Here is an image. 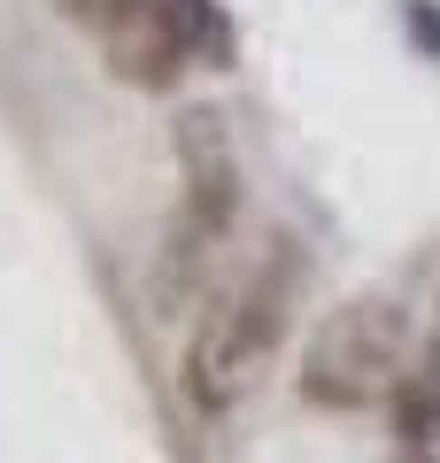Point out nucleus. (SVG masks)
Wrapping results in <instances>:
<instances>
[{
    "label": "nucleus",
    "mask_w": 440,
    "mask_h": 463,
    "mask_svg": "<svg viewBox=\"0 0 440 463\" xmlns=\"http://www.w3.org/2000/svg\"><path fill=\"white\" fill-rule=\"evenodd\" d=\"M301 279H310V255L293 232H271L240 270L209 294V309L194 317V340H186L178 386L201 417L240 410L263 386V371L278 364V347L293 332V309H301Z\"/></svg>",
    "instance_id": "f257e3e1"
},
{
    "label": "nucleus",
    "mask_w": 440,
    "mask_h": 463,
    "mask_svg": "<svg viewBox=\"0 0 440 463\" xmlns=\"http://www.w3.org/2000/svg\"><path fill=\"white\" fill-rule=\"evenodd\" d=\"M240 201H247L240 155L225 147V124L209 109H194L178 124V209H170L163 255H155V279H147V294H155L163 317H178L209 286V270L225 263L232 232H240Z\"/></svg>",
    "instance_id": "f03ea898"
},
{
    "label": "nucleus",
    "mask_w": 440,
    "mask_h": 463,
    "mask_svg": "<svg viewBox=\"0 0 440 463\" xmlns=\"http://www.w3.org/2000/svg\"><path fill=\"white\" fill-rule=\"evenodd\" d=\"M402 340H409V309L387 294H363L348 309H332L317 325L310 355H301V402L317 410H363L394 386L402 371Z\"/></svg>",
    "instance_id": "7ed1b4c3"
},
{
    "label": "nucleus",
    "mask_w": 440,
    "mask_h": 463,
    "mask_svg": "<svg viewBox=\"0 0 440 463\" xmlns=\"http://www.w3.org/2000/svg\"><path fill=\"white\" fill-rule=\"evenodd\" d=\"M100 54H109V78L139 85V93H170L194 62L225 70L232 32H225V8H216V0H155V8H147L131 32H116Z\"/></svg>",
    "instance_id": "20e7f679"
},
{
    "label": "nucleus",
    "mask_w": 440,
    "mask_h": 463,
    "mask_svg": "<svg viewBox=\"0 0 440 463\" xmlns=\"http://www.w3.org/2000/svg\"><path fill=\"white\" fill-rule=\"evenodd\" d=\"M54 8H62L78 32H93L100 47H109V39H116V32H131V24H139L155 0H54Z\"/></svg>",
    "instance_id": "39448f33"
}]
</instances>
